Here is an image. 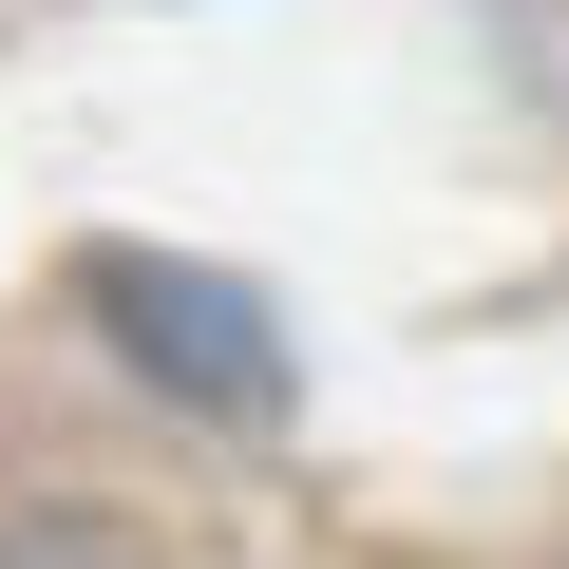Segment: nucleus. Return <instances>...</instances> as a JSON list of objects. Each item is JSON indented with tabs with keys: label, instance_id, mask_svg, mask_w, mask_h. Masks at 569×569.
I'll return each mask as SVG.
<instances>
[{
	"label": "nucleus",
	"instance_id": "f257e3e1",
	"mask_svg": "<svg viewBox=\"0 0 569 569\" xmlns=\"http://www.w3.org/2000/svg\"><path fill=\"white\" fill-rule=\"evenodd\" d=\"M96 342L152 380V399H209V418H284V323L247 305L228 266H171V247H96L77 266Z\"/></svg>",
	"mask_w": 569,
	"mask_h": 569
}]
</instances>
